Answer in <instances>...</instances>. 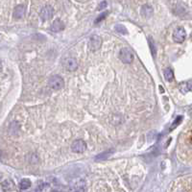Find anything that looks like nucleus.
<instances>
[{"mask_svg": "<svg viewBox=\"0 0 192 192\" xmlns=\"http://www.w3.org/2000/svg\"><path fill=\"white\" fill-rule=\"evenodd\" d=\"M51 192H62V191H59V190H52Z\"/></svg>", "mask_w": 192, "mask_h": 192, "instance_id": "412c9836", "label": "nucleus"}, {"mask_svg": "<svg viewBox=\"0 0 192 192\" xmlns=\"http://www.w3.org/2000/svg\"><path fill=\"white\" fill-rule=\"evenodd\" d=\"M115 30L119 33V34H122V35H126L128 34V31L127 29H126V27L124 25H122V24H116L115 25Z\"/></svg>", "mask_w": 192, "mask_h": 192, "instance_id": "2eb2a0df", "label": "nucleus"}, {"mask_svg": "<svg viewBox=\"0 0 192 192\" xmlns=\"http://www.w3.org/2000/svg\"><path fill=\"white\" fill-rule=\"evenodd\" d=\"M112 154V150H109L107 152H103L99 155H97L95 157V160H106L107 159H109Z\"/></svg>", "mask_w": 192, "mask_h": 192, "instance_id": "9b49d317", "label": "nucleus"}, {"mask_svg": "<svg viewBox=\"0 0 192 192\" xmlns=\"http://www.w3.org/2000/svg\"><path fill=\"white\" fill-rule=\"evenodd\" d=\"M182 120H183V116L182 115H180V116H178L175 120H174V122H173V124L171 125V127H170V130L172 131V130H174L175 128H177L178 126L181 124V122H182Z\"/></svg>", "mask_w": 192, "mask_h": 192, "instance_id": "f3484780", "label": "nucleus"}, {"mask_svg": "<svg viewBox=\"0 0 192 192\" xmlns=\"http://www.w3.org/2000/svg\"><path fill=\"white\" fill-rule=\"evenodd\" d=\"M153 13H154L153 8L150 5H143L141 7L140 14L143 17H145V19H149V17H151L153 15Z\"/></svg>", "mask_w": 192, "mask_h": 192, "instance_id": "9d476101", "label": "nucleus"}, {"mask_svg": "<svg viewBox=\"0 0 192 192\" xmlns=\"http://www.w3.org/2000/svg\"><path fill=\"white\" fill-rule=\"evenodd\" d=\"M107 5H108V2L107 1H102L100 2V5H99V7H98V10H103L105 7H107Z\"/></svg>", "mask_w": 192, "mask_h": 192, "instance_id": "aec40b11", "label": "nucleus"}, {"mask_svg": "<svg viewBox=\"0 0 192 192\" xmlns=\"http://www.w3.org/2000/svg\"><path fill=\"white\" fill-rule=\"evenodd\" d=\"M53 14H54V9L51 7V6H44V7L40 10L39 12V17L41 20H49L52 19L53 16Z\"/></svg>", "mask_w": 192, "mask_h": 192, "instance_id": "423d86ee", "label": "nucleus"}, {"mask_svg": "<svg viewBox=\"0 0 192 192\" xmlns=\"http://www.w3.org/2000/svg\"><path fill=\"white\" fill-rule=\"evenodd\" d=\"M48 87L53 91H60L64 87V81L61 76L54 75L48 80Z\"/></svg>", "mask_w": 192, "mask_h": 192, "instance_id": "f257e3e1", "label": "nucleus"}, {"mask_svg": "<svg viewBox=\"0 0 192 192\" xmlns=\"http://www.w3.org/2000/svg\"><path fill=\"white\" fill-rule=\"evenodd\" d=\"M2 187L4 190H9V189L13 188V185H12V183L9 181H4L2 183Z\"/></svg>", "mask_w": 192, "mask_h": 192, "instance_id": "6ab92c4d", "label": "nucleus"}, {"mask_svg": "<svg viewBox=\"0 0 192 192\" xmlns=\"http://www.w3.org/2000/svg\"><path fill=\"white\" fill-rule=\"evenodd\" d=\"M30 187H31V181H30L29 179H22L19 183V187L22 190L28 189Z\"/></svg>", "mask_w": 192, "mask_h": 192, "instance_id": "4468645a", "label": "nucleus"}, {"mask_svg": "<svg viewBox=\"0 0 192 192\" xmlns=\"http://www.w3.org/2000/svg\"><path fill=\"white\" fill-rule=\"evenodd\" d=\"M25 13H26V6L19 4L17 5L14 10V17L16 19H20L24 16Z\"/></svg>", "mask_w": 192, "mask_h": 192, "instance_id": "6e6552de", "label": "nucleus"}, {"mask_svg": "<svg viewBox=\"0 0 192 192\" xmlns=\"http://www.w3.org/2000/svg\"><path fill=\"white\" fill-rule=\"evenodd\" d=\"M185 38H187V32L183 27H178L173 33V39L177 43H183Z\"/></svg>", "mask_w": 192, "mask_h": 192, "instance_id": "20e7f679", "label": "nucleus"}, {"mask_svg": "<svg viewBox=\"0 0 192 192\" xmlns=\"http://www.w3.org/2000/svg\"><path fill=\"white\" fill-rule=\"evenodd\" d=\"M71 150L74 153H84L87 150V143L82 139H77L72 142L71 144Z\"/></svg>", "mask_w": 192, "mask_h": 192, "instance_id": "39448f33", "label": "nucleus"}, {"mask_svg": "<svg viewBox=\"0 0 192 192\" xmlns=\"http://www.w3.org/2000/svg\"><path fill=\"white\" fill-rule=\"evenodd\" d=\"M108 12H104V13H102V14H100L98 16H97V19H95V21H94V23L95 24H98L99 22H101L102 20H104L106 17H107V15H108Z\"/></svg>", "mask_w": 192, "mask_h": 192, "instance_id": "a211bd4d", "label": "nucleus"}, {"mask_svg": "<svg viewBox=\"0 0 192 192\" xmlns=\"http://www.w3.org/2000/svg\"><path fill=\"white\" fill-rule=\"evenodd\" d=\"M119 59L121 60L123 63H131L134 60V55L129 48H122L119 52Z\"/></svg>", "mask_w": 192, "mask_h": 192, "instance_id": "f03ea898", "label": "nucleus"}, {"mask_svg": "<svg viewBox=\"0 0 192 192\" xmlns=\"http://www.w3.org/2000/svg\"><path fill=\"white\" fill-rule=\"evenodd\" d=\"M63 65L68 71H75L78 68V63L74 58H67L63 60Z\"/></svg>", "mask_w": 192, "mask_h": 192, "instance_id": "0eeeda50", "label": "nucleus"}, {"mask_svg": "<svg viewBox=\"0 0 192 192\" xmlns=\"http://www.w3.org/2000/svg\"><path fill=\"white\" fill-rule=\"evenodd\" d=\"M179 87H180V89H181V91L183 92V93H185L187 91H192V80L188 81L187 83H182Z\"/></svg>", "mask_w": 192, "mask_h": 192, "instance_id": "f8f14e48", "label": "nucleus"}, {"mask_svg": "<svg viewBox=\"0 0 192 192\" xmlns=\"http://www.w3.org/2000/svg\"><path fill=\"white\" fill-rule=\"evenodd\" d=\"M148 43H149V45H150V49H151V52H152V55L154 58H156V54H157V49H156V46H155V43H154V40H152V39H148Z\"/></svg>", "mask_w": 192, "mask_h": 192, "instance_id": "dca6fc26", "label": "nucleus"}, {"mask_svg": "<svg viewBox=\"0 0 192 192\" xmlns=\"http://www.w3.org/2000/svg\"><path fill=\"white\" fill-rule=\"evenodd\" d=\"M74 192H79V191H78V190H76V191H74Z\"/></svg>", "mask_w": 192, "mask_h": 192, "instance_id": "4be33fe9", "label": "nucleus"}, {"mask_svg": "<svg viewBox=\"0 0 192 192\" xmlns=\"http://www.w3.org/2000/svg\"><path fill=\"white\" fill-rule=\"evenodd\" d=\"M102 45V39L97 35H93L89 39L88 41V47H89V50L92 51V52H96L100 49V47Z\"/></svg>", "mask_w": 192, "mask_h": 192, "instance_id": "7ed1b4c3", "label": "nucleus"}, {"mask_svg": "<svg viewBox=\"0 0 192 192\" xmlns=\"http://www.w3.org/2000/svg\"><path fill=\"white\" fill-rule=\"evenodd\" d=\"M164 79L167 82H172L174 79V72L171 68H166L163 72Z\"/></svg>", "mask_w": 192, "mask_h": 192, "instance_id": "ddd939ff", "label": "nucleus"}, {"mask_svg": "<svg viewBox=\"0 0 192 192\" xmlns=\"http://www.w3.org/2000/svg\"><path fill=\"white\" fill-rule=\"evenodd\" d=\"M65 28L64 23L61 19H55L50 26V30L52 32H61Z\"/></svg>", "mask_w": 192, "mask_h": 192, "instance_id": "1a4fd4ad", "label": "nucleus"}]
</instances>
